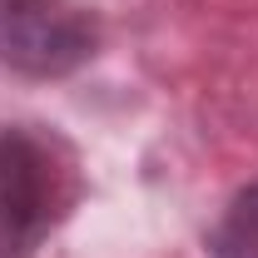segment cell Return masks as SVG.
I'll return each instance as SVG.
<instances>
[{
    "mask_svg": "<svg viewBox=\"0 0 258 258\" xmlns=\"http://www.w3.org/2000/svg\"><path fill=\"white\" fill-rule=\"evenodd\" d=\"M80 194V154L64 134L40 124L0 129V258H35Z\"/></svg>",
    "mask_w": 258,
    "mask_h": 258,
    "instance_id": "cell-1",
    "label": "cell"
},
{
    "mask_svg": "<svg viewBox=\"0 0 258 258\" xmlns=\"http://www.w3.org/2000/svg\"><path fill=\"white\" fill-rule=\"evenodd\" d=\"M99 50V20L75 0H0V64L30 80H64Z\"/></svg>",
    "mask_w": 258,
    "mask_h": 258,
    "instance_id": "cell-2",
    "label": "cell"
},
{
    "mask_svg": "<svg viewBox=\"0 0 258 258\" xmlns=\"http://www.w3.org/2000/svg\"><path fill=\"white\" fill-rule=\"evenodd\" d=\"M209 253L214 258H258V179L228 199L219 224L209 228Z\"/></svg>",
    "mask_w": 258,
    "mask_h": 258,
    "instance_id": "cell-3",
    "label": "cell"
}]
</instances>
